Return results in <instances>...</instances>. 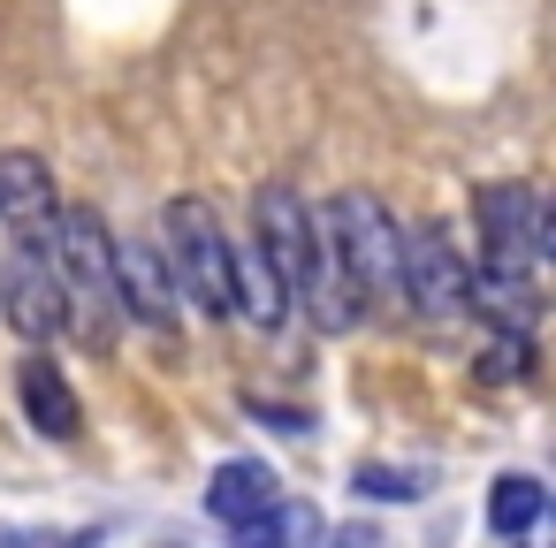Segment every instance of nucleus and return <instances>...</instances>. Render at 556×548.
Masks as SVG:
<instances>
[{
  "label": "nucleus",
  "mask_w": 556,
  "mask_h": 548,
  "mask_svg": "<svg viewBox=\"0 0 556 548\" xmlns=\"http://www.w3.org/2000/svg\"><path fill=\"white\" fill-rule=\"evenodd\" d=\"M54 297H62V328L85 351H108L123 335L115 229L100 221V206H62V221H54Z\"/></svg>",
  "instance_id": "obj_1"
},
{
  "label": "nucleus",
  "mask_w": 556,
  "mask_h": 548,
  "mask_svg": "<svg viewBox=\"0 0 556 548\" xmlns=\"http://www.w3.org/2000/svg\"><path fill=\"white\" fill-rule=\"evenodd\" d=\"M313 237H320V259L328 275L351 290V305H404V282H396V214L374 199V191H336L313 206Z\"/></svg>",
  "instance_id": "obj_2"
},
{
  "label": "nucleus",
  "mask_w": 556,
  "mask_h": 548,
  "mask_svg": "<svg viewBox=\"0 0 556 548\" xmlns=\"http://www.w3.org/2000/svg\"><path fill=\"white\" fill-rule=\"evenodd\" d=\"M161 267H168V290L176 305H199L206 320H229V237L214 221L206 199H168L161 206Z\"/></svg>",
  "instance_id": "obj_3"
},
{
  "label": "nucleus",
  "mask_w": 556,
  "mask_h": 548,
  "mask_svg": "<svg viewBox=\"0 0 556 548\" xmlns=\"http://www.w3.org/2000/svg\"><path fill=\"white\" fill-rule=\"evenodd\" d=\"M472 221H480V275L495 282H526L548 252V206L533 183H480L472 191Z\"/></svg>",
  "instance_id": "obj_4"
},
{
  "label": "nucleus",
  "mask_w": 556,
  "mask_h": 548,
  "mask_svg": "<svg viewBox=\"0 0 556 548\" xmlns=\"http://www.w3.org/2000/svg\"><path fill=\"white\" fill-rule=\"evenodd\" d=\"M396 282H404V305L419 320H434V328H450V320L472 313V267L457 259V244H450L442 221L396 229Z\"/></svg>",
  "instance_id": "obj_5"
},
{
  "label": "nucleus",
  "mask_w": 556,
  "mask_h": 548,
  "mask_svg": "<svg viewBox=\"0 0 556 548\" xmlns=\"http://www.w3.org/2000/svg\"><path fill=\"white\" fill-rule=\"evenodd\" d=\"M252 244H260L267 275L282 282V305H298L305 282H313V267H320V237H313V206L290 183H267L252 199Z\"/></svg>",
  "instance_id": "obj_6"
},
{
  "label": "nucleus",
  "mask_w": 556,
  "mask_h": 548,
  "mask_svg": "<svg viewBox=\"0 0 556 548\" xmlns=\"http://www.w3.org/2000/svg\"><path fill=\"white\" fill-rule=\"evenodd\" d=\"M115 297H123V320L153 328V335H168V328H176L168 267H161V252H153V244H138V237H115Z\"/></svg>",
  "instance_id": "obj_7"
},
{
  "label": "nucleus",
  "mask_w": 556,
  "mask_h": 548,
  "mask_svg": "<svg viewBox=\"0 0 556 548\" xmlns=\"http://www.w3.org/2000/svg\"><path fill=\"white\" fill-rule=\"evenodd\" d=\"M16 396H24V419H31L47 442H70V434L85 426V404H77L70 373H62L47 351H31V358L16 366Z\"/></svg>",
  "instance_id": "obj_8"
},
{
  "label": "nucleus",
  "mask_w": 556,
  "mask_h": 548,
  "mask_svg": "<svg viewBox=\"0 0 556 548\" xmlns=\"http://www.w3.org/2000/svg\"><path fill=\"white\" fill-rule=\"evenodd\" d=\"M275 502V464H260V457H229V464H214V480H206V510L222 518V525H244V518H260Z\"/></svg>",
  "instance_id": "obj_9"
},
{
  "label": "nucleus",
  "mask_w": 556,
  "mask_h": 548,
  "mask_svg": "<svg viewBox=\"0 0 556 548\" xmlns=\"http://www.w3.org/2000/svg\"><path fill=\"white\" fill-rule=\"evenodd\" d=\"M290 305H282V282L267 275L260 244H229V320H252V328H275Z\"/></svg>",
  "instance_id": "obj_10"
},
{
  "label": "nucleus",
  "mask_w": 556,
  "mask_h": 548,
  "mask_svg": "<svg viewBox=\"0 0 556 548\" xmlns=\"http://www.w3.org/2000/svg\"><path fill=\"white\" fill-rule=\"evenodd\" d=\"M320 533H328V525H320V510H313V502H282V495H275L260 518H244V525H237V548H313Z\"/></svg>",
  "instance_id": "obj_11"
},
{
  "label": "nucleus",
  "mask_w": 556,
  "mask_h": 548,
  "mask_svg": "<svg viewBox=\"0 0 556 548\" xmlns=\"http://www.w3.org/2000/svg\"><path fill=\"white\" fill-rule=\"evenodd\" d=\"M541 510H548V495H541V480H533V472H503V480L488 487V533H503V540L533 533V525H541Z\"/></svg>",
  "instance_id": "obj_12"
},
{
  "label": "nucleus",
  "mask_w": 556,
  "mask_h": 548,
  "mask_svg": "<svg viewBox=\"0 0 556 548\" xmlns=\"http://www.w3.org/2000/svg\"><path fill=\"white\" fill-rule=\"evenodd\" d=\"M526 366H533V343L526 335H495L480 351V381H526Z\"/></svg>",
  "instance_id": "obj_13"
},
{
  "label": "nucleus",
  "mask_w": 556,
  "mask_h": 548,
  "mask_svg": "<svg viewBox=\"0 0 556 548\" xmlns=\"http://www.w3.org/2000/svg\"><path fill=\"white\" fill-rule=\"evenodd\" d=\"M419 487H427L419 472H396V464H358V495H366V502H374V495H381V502H412Z\"/></svg>",
  "instance_id": "obj_14"
}]
</instances>
